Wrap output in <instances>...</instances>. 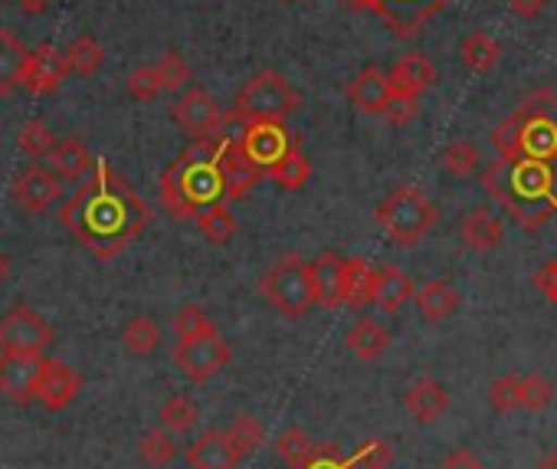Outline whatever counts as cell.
I'll use <instances>...</instances> for the list:
<instances>
[{"label":"cell","instance_id":"6da1fadb","mask_svg":"<svg viewBox=\"0 0 557 469\" xmlns=\"http://www.w3.org/2000/svg\"><path fill=\"white\" fill-rule=\"evenodd\" d=\"M151 217L154 210L109 164V158H99L92 181L83 184L60 207L63 226L99 260H112L128 244H135L141 237V230L151 223Z\"/></svg>","mask_w":557,"mask_h":469},{"label":"cell","instance_id":"7a4b0ae2","mask_svg":"<svg viewBox=\"0 0 557 469\" xmlns=\"http://www.w3.org/2000/svg\"><path fill=\"white\" fill-rule=\"evenodd\" d=\"M482 190L492 194L515 223L537 230L557 213V158H498L482 171Z\"/></svg>","mask_w":557,"mask_h":469},{"label":"cell","instance_id":"3957f363","mask_svg":"<svg viewBox=\"0 0 557 469\" xmlns=\"http://www.w3.org/2000/svg\"><path fill=\"white\" fill-rule=\"evenodd\" d=\"M220 145H223V132L210 138H194V145L184 148L177 161L161 174V203L174 220H190L203 207L226 200Z\"/></svg>","mask_w":557,"mask_h":469},{"label":"cell","instance_id":"277c9868","mask_svg":"<svg viewBox=\"0 0 557 469\" xmlns=\"http://www.w3.org/2000/svg\"><path fill=\"white\" fill-rule=\"evenodd\" d=\"M544 99V92H541ZM541 99L524 102L505 122L495 125L492 141L502 158H557V115L554 109L541 106Z\"/></svg>","mask_w":557,"mask_h":469},{"label":"cell","instance_id":"5b68a950","mask_svg":"<svg viewBox=\"0 0 557 469\" xmlns=\"http://www.w3.org/2000/svg\"><path fill=\"white\" fill-rule=\"evenodd\" d=\"M377 226L391 237V244L397 247H417L426 233L436 226V203L413 184H400L397 190H391L381 207H377Z\"/></svg>","mask_w":557,"mask_h":469},{"label":"cell","instance_id":"8992f818","mask_svg":"<svg viewBox=\"0 0 557 469\" xmlns=\"http://www.w3.org/2000/svg\"><path fill=\"white\" fill-rule=\"evenodd\" d=\"M299 109V92L272 70L256 73L236 96L226 122H252V119H286Z\"/></svg>","mask_w":557,"mask_h":469},{"label":"cell","instance_id":"52a82bcc","mask_svg":"<svg viewBox=\"0 0 557 469\" xmlns=\"http://www.w3.org/2000/svg\"><path fill=\"white\" fill-rule=\"evenodd\" d=\"M259 293L262 299L289 319H302L309 316V309L315 306L312 296V280H309V263L302 257H286L278 260L262 280H259Z\"/></svg>","mask_w":557,"mask_h":469},{"label":"cell","instance_id":"ba28073f","mask_svg":"<svg viewBox=\"0 0 557 469\" xmlns=\"http://www.w3.org/2000/svg\"><path fill=\"white\" fill-rule=\"evenodd\" d=\"M174 365H177V371L187 381L203 384V381H210L216 371H223L230 365V345L220 338L216 329L200 332V335H190V338H177V345H174Z\"/></svg>","mask_w":557,"mask_h":469},{"label":"cell","instance_id":"9c48e42d","mask_svg":"<svg viewBox=\"0 0 557 469\" xmlns=\"http://www.w3.org/2000/svg\"><path fill=\"white\" fill-rule=\"evenodd\" d=\"M345 4L381 17L397 37L410 40L423 30L430 17H436L446 4H453V0H345Z\"/></svg>","mask_w":557,"mask_h":469},{"label":"cell","instance_id":"30bf717a","mask_svg":"<svg viewBox=\"0 0 557 469\" xmlns=\"http://www.w3.org/2000/svg\"><path fill=\"white\" fill-rule=\"evenodd\" d=\"M236 141L243 148V155L265 174L269 164H275L289 148H296L293 132L286 128V119H252L243 122L236 132Z\"/></svg>","mask_w":557,"mask_h":469},{"label":"cell","instance_id":"8fae6325","mask_svg":"<svg viewBox=\"0 0 557 469\" xmlns=\"http://www.w3.org/2000/svg\"><path fill=\"white\" fill-rule=\"evenodd\" d=\"M53 345V329L27 306H14L0 319V351L14 355H44Z\"/></svg>","mask_w":557,"mask_h":469},{"label":"cell","instance_id":"7c38bea8","mask_svg":"<svg viewBox=\"0 0 557 469\" xmlns=\"http://www.w3.org/2000/svg\"><path fill=\"white\" fill-rule=\"evenodd\" d=\"M171 119L177 122V128L190 138H210L220 135L226 125V115L220 112V106L210 99L207 89H187L174 106H171Z\"/></svg>","mask_w":557,"mask_h":469},{"label":"cell","instance_id":"4fadbf2b","mask_svg":"<svg viewBox=\"0 0 557 469\" xmlns=\"http://www.w3.org/2000/svg\"><path fill=\"white\" fill-rule=\"evenodd\" d=\"M47 368L44 355H14L0 351V394L14 404H30L37 400V384Z\"/></svg>","mask_w":557,"mask_h":469},{"label":"cell","instance_id":"5bb4252c","mask_svg":"<svg viewBox=\"0 0 557 469\" xmlns=\"http://www.w3.org/2000/svg\"><path fill=\"white\" fill-rule=\"evenodd\" d=\"M70 76L66 66V53L57 50L53 44H40L37 50L27 53V66L21 76V86L34 96H50L63 86V79Z\"/></svg>","mask_w":557,"mask_h":469},{"label":"cell","instance_id":"9a60e30c","mask_svg":"<svg viewBox=\"0 0 557 469\" xmlns=\"http://www.w3.org/2000/svg\"><path fill=\"white\" fill-rule=\"evenodd\" d=\"M220 171H223V184H226V200L246 197L262 177V171L243 155L236 132H226V128H223V145H220Z\"/></svg>","mask_w":557,"mask_h":469},{"label":"cell","instance_id":"2e32d148","mask_svg":"<svg viewBox=\"0 0 557 469\" xmlns=\"http://www.w3.org/2000/svg\"><path fill=\"white\" fill-rule=\"evenodd\" d=\"M60 197V177L50 168L30 164L14 177V200L30 210V213H44L47 207H53Z\"/></svg>","mask_w":557,"mask_h":469},{"label":"cell","instance_id":"e0dca14e","mask_svg":"<svg viewBox=\"0 0 557 469\" xmlns=\"http://www.w3.org/2000/svg\"><path fill=\"white\" fill-rule=\"evenodd\" d=\"M79 387H83V378L70 365L47 358V368H44L40 384H37V400L47 410H66L79 397Z\"/></svg>","mask_w":557,"mask_h":469},{"label":"cell","instance_id":"ac0fdd59","mask_svg":"<svg viewBox=\"0 0 557 469\" xmlns=\"http://www.w3.org/2000/svg\"><path fill=\"white\" fill-rule=\"evenodd\" d=\"M309 280H312V296L325 309L345 306L342 299V280H345V260L332 250L319 254L315 263H309Z\"/></svg>","mask_w":557,"mask_h":469},{"label":"cell","instance_id":"d6986e66","mask_svg":"<svg viewBox=\"0 0 557 469\" xmlns=\"http://www.w3.org/2000/svg\"><path fill=\"white\" fill-rule=\"evenodd\" d=\"M391 92H394V86H391L387 73H381L377 66H364V70L348 83V99H351L361 112H368V115H381L384 106H387V99H391Z\"/></svg>","mask_w":557,"mask_h":469},{"label":"cell","instance_id":"ffe728a7","mask_svg":"<svg viewBox=\"0 0 557 469\" xmlns=\"http://www.w3.org/2000/svg\"><path fill=\"white\" fill-rule=\"evenodd\" d=\"M187 462L194 469H233L239 462V456H236V449H233V443L226 440L223 430H207L190 443Z\"/></svg>","mask_w":557,"mask_h":469},{"label":"cell","instance_id":"44dd1931","mask_svg":"<svg viewBox=\"0 0 557 469\" xmlns=\"http://www.w3.org/2000/svg\"><path fill=\"white\" fill-rule=\"evenodd\" d=\"M459 233H462V244H466L469 250H479V254L495 250V247L505 240V226H502V220H498L488 207H472V210L462 217Z\"/></svg>","mask_w":557,"mask_h":469},{"label":"cell","instance_id":"7402d4cb","mask_svg":"<svg viewBox=\"0 0 557 469\" xmlns=\"http://www.w3.org/2000/svg\"><path fill=\"white\" fill-rule=\"evenodd\" d=\"M413 283L404 270L397 267H384V270H374V289H371V303L381 309V312H400L410 299H413Z\"/></svg>","mask_w":557,"mask_h":469},{"label":"cell","instance_id":"603a6c76","mask_svg":"<svg viewBox=\"0 0 557 469\" xmlns=\"http://www.w3.org/2000/svg\"><path fill=\"white\" fill-rule=\"evenodd\" d=\"M391 86L397 92H407V96H420L426 92L433 83H436V66L423 57V53H407L394 63V70L387 73Z\"/></svg>","mask_w":557,"mask_h":469},{"label":"cell","instance_id":"cb8c5ba5","mask_svg":"<svg viewBox=\"0 0 557 469\" xmlns=\"http://www.w3.org/2000/svg\"><path fill=\"white\" fill-rule=\"evenodd\" d=\"M404 400H407V410L417 417V423H436L449 410V394L433 378H420L417 384H410Z\"/></svg>","mask_w":557,"mask_h":469},{"label":"cell","instance_id":"d4e9b609","mask_svg":"<svg viewBox=\"0 0 557 469\" xmlns=\"http://www.w3.org/2000/svg\"><path fill=\"white\" fill-rule=\"evenodd\" d=\"M47 161H50V171L57 177H66V181H79L92 168V155L79 138L53 141V148L47 151Z\"/></svg>","mask_w":557,"mask_h":469},{"label":"cell","instance_id":"484cf974","mask_svg":"<svg viewBox=\"0 0 557 469\" xmlns=\"http://www.w3.org/2000/svg\"><path fill=\"white\" fill-rule=\"evenodd\" d=\"M417 309L430 319V322H443L459 309V293L453 289V283L446 280H430L420 289H413Z\"/></svg>","mask_w":557,"mask_h":469},{"label":"cell","instance_id":"4316f807","mask_svg":"<svg viewBox=\"0 0 557 469\" xmlns=\"http://www.w3.org/2000/svg\"><path fill=\"white\" fill-rule=\"evenodd\" d=\"M27 53L30 50L11 30H0V96H11L14 89H21Z\"/></svg>","mask_w":557,"mask_h":469},{"label":"cell","instance_id":"83f0119b","mask_svg":"<svg viewBox=\"0 0 557 469\" xmlns=\"http://www.w3.org/2000/svg\"><path fill=\"white\" fill-rule=\"evenodd\" d=\"M498 60H502L498 40L488 37V34H482V30L469 34V37L462 40V47H459V63H462L469 73H492V70L498 66Z\"/></svg>","mask_w":557,"mask_h":469},{"label":"cell","instance_id":"f1b7e54d","mask_svg":"<svg viewBox=\"0 0 557 469\" xmlns=\"http://www.w3.org/2000/svg\"><path fill=\"white\" fill-rule=\"evenodd\" d=\"M371 289H374V270L368 260L355 257L345 260V280H342V299L351 309H364L371 303Z\"/></svg>","mask_w":557,"mask_h":469},{"label":"cell","instance_id":"f546056e","mask_svg":"<svg viewBox=\"0 0 557 469\" xmlns=\"http://www.w3.org/2000/svg\"><path fill=\"white\" fill-rule=\"evenodd\" d=\"M265 177H272L278 187H286V190H302L309 184V177H312V164H309V158L296 145V148H289L283 158H278L275 164L265 168Z\"/></svg>","mask_w":557,"mask_h":469},{"label":"cell","instance_id":"4dcf8cb0","mask_svg":"<svg viewBox=\"0 0 557 469\" xmlns=\"http://www.w3.org/2000/svg\"><path fill=\"white\" fill-rule=\"evenodd\" d=\"M391 345V332L377 322V319H361L351 332H348V348L364 358V361H374L387 351Z\"/></svg>","mask_w":557,"mask_h":469},{"label":"cell","instance_id":"1f68e13d","mask_svg":"<svg viewBox=\"0 0 557 469\" xmlns=\"http://www.w3.org/2000/svg\"><path fill=\"white\" fill-rule=\"evenodd\" d=\"M197 230H200V237L213 247H226L233 240V233H236V220L233 213L226 210V203H210L203 207L197 217Z\"/></svg>","mask_w":557,"mask_h":469},{"label":"cell","instance_id":"d6a6232c","mask_svg":"<svg viewBox=\"0 0 557 469\" xmlns=\"http://www.w3.org/2000/svg\"><path fill=\"white\" fill-rule=\"evenodd\" d=\"M106 63V50L92 34H79L66 50V66L76 76H96Z\"/></svg>","mask_w":557,"mask_h":469},{"label":"cell","instance_id":"836d02e7","mask_svg":"<svg viewBox=\"0 0 557 469\" xmlns=\"http://www.w3.org/2000/svg\"><path fill=\"white\" fill-rule=\"evenodd\" d=\"M122 345H125V351H128V355H135V358H148V355L161 345V332H158L154 319H148V316H135V319H128V325L122 329Z\"/></svg>","mask_w":557,"mask_h":469},{"label":"cell","instance_id":"e575fe53","mask_svg":"<svg viewBox=\"0 0 557 469\" xmlns=\"http://www.w3.org/2000/svg\"><path fill=\"white\" fill-rule=\"evenodd\" d=\"M223 433L233 443V449H236L239 459H246L249 453H256V446L262 443V423L256 417H246V414L243 417H233L230 427H223Z\"/></svg>","mask_w":557,"mask_h":469},{"label":"cell","instance_id":"d590c367","mask_svg":"<svg viewBox=\"0 0 557 469\" xmlns=\"http://www.w3.org/2000/svg\"><path fill=\"white\" fill-rule=\"evenodd\" d=\"M138 453H141L145 466L161 469V466H171V462H174V456H177V443H174L171 430H161V427H158V430H151V433L141 440Z\"/></svg>","mask_w":557,"mask_h":469},{"label":"cell","instance_id":"8d00e7d4","mask_svg":"<svg viewBox=\"0 0 557 469\" xmlns=\"http://www.w3.org/2000/svg\"><path fill=\"white\" fill-rule=\"evenodd\" d=\"M197 423V404L190 397H168L164 407H161V427L171 430V433H187L190 427Z\"/></svg>","mask_w":557,"mask_h":469},{"label":"cell","instance_id":"74e56055","mask_svg":"<svg viewBox=\"0 0 557 469\" xmlns=\"http://www.w3.org/2000/svg\"><path fill=\"white\" fill-rule=\"evenodd\" d=\"M275 449H278V456L286 459V466H289V469H296V466H299V462H306V456L315 449V440H309L302 427H286V430H283V436L275 440Z\"/></svg>","mask_w":557,"mask_h":469},{"label":"cell","instance_id":"f35d334b","mask_svg":"<svg viewBox=\"0 0 557 469\" xmlns=\"http://www.w3.org/2000/svg\"><path fill=\"white\" fill-rule=\"evenodd\" d=\"M53 132L47 128V122L44 119H30L24 128H21V138H17V145H21V151L27 155V158H47V151L53 148Z\"/></svg>","mask_w":557,"mask_h":469},{"label":"cell","instance_id":"ab89813d","mask_svg":"<svg viewBox=\"0 0 557 469\" xmlns=\"http://www.w3.org/2000/svg\"><path fill=\"white\" fill-rule=\"evenodd\" d=\"M154 70H158V79H161V92H177V89H184L187 86V79H190V66L181 60V53H174V50H168L164 57H161V63H154Z\"/></svg>","mask_w":557,"mask_h":469},{"label":"cell","instance_id":"60d3db41","mask_svg":"<svg viewBox=\"0 0 557 469\" xmlns=\"http://www.w3.org/2000/svg\"><path fill=\"white\" fill-rule=\"evenodd\" d=\"M296 469H358L351 456L338 449V443H315V449Z\"/></svg>","mask_w":557,"mask_h":469},{"label":"cell","instance_id":"b9f144b4","mask_svg":"<svg viewBox=\"0 0 557 469\" xmlns=\"http://www.w3.org/2000/svg\"><path fill=\"white\" fill-rule=\"evenodd\" d=\"M443 168L456 177H466L479 168V148L469 145V141H453L446 151H443Z\"/></svg>","mask_w":557,"mask_h":469},{"label":"cell","instance_id":"7bdbcfd3","mask_svg":"<svg viewBox=\"0 0 557 469\" xmlns=\"http://www.w3.org/2000/svg\"><path fill=\"white\" fill-rule=\"evenodd\" d=\"M554 400V384L541 374L521 378V410H541Z\"/></svg>","mask_w":557,"mask_h":469},{"label":"cell","instance_id":"ee69618b","mask_svg":"<svg viewBox=\"0 0 557 469\" xmlns=\"http://www.w3.org/2000/svg\"><path fill=\"white\" fill-rule=\"evenodd\" d=\"M488 404L502 414H511V410H521V378H498L492 387H488Z\"/></svg>","mask_w":557,"mask_h":469},{"label":"cell","instance_id":"f6af8a7d","mask_svg":"<svg viewBox=\"0 0 557 469\" xmlns=\"http://www.w3.org/2000/svg\"><path fill=\"white\" fill-rule=\"evenodd\" d=\"M128 96L138 99V102H151L161 96V79H158V70L154 66H141L128 76Z\"/></svg>","mask_w":557,"mask_h":469},{"label":"cell","instance_id":"bcb514c9","mask_svg":"<svg viewBox=\"0 0 557 469\" xmlns=\"http://www.w3.org/2000/svg\"><path fill=\"white\" fill-rule=\"evenodd\" d=\"M210 329H213V322L207 319V312H203L197 303L184 306V309L174 316V332H177V338H190V335H200V332H210Z\"/></svg>","mask_w":557,"mask_h":469},{"label":"cell","instance_id":"7dc6e473","mask_svg":"<svg viewBox=\"0 0 557 469\" xmlns=\"http://www.w3.org/2000/svg\"><path fill=\"white\" fill-rule=\"evenodd\" d=\"M351 459H355L358 469H387L391 459H394V453H391V446L384 440H364Z\"/></svg>","mask_w":557,"mask_h":469},{"label":"cell","instance_id":"c3c4849f","mask_svg":"<svg viewBox=\"0 0 557 469\" xmlns=\"http://www.w3.org/2000/svg\"><path fill=\"white\" fill-rule=\"evenodd\" d=\"M417 112H420L417 96H407V92H397V89H394L381 115H384L391 125H407L410 119H417Z\"/></svg>","mask_w":557,"mask_h":469},{"label":"cell","instance_id":"681fc988","mask_svg":"<svg viewBox=\"0 0 557 469\" xmlns=\"http://www.w3.org/2000/svg\"><path fill=\"white\" fill-rule=\"evenodd\" d=\"M443 469H485V466H482V459L469 446H459V449H453L443 459Z\"/></svg>","mask_w":557,"mask_h":469},{"label":"cell","instance_id":"f907efd6","mask_svg":"<svg viewBox=\"0 0 557 469\" xmlns=\"http://www.w3.org/2000/svg\"><path fill=\"white\" fill-rule=\"evenodd\" d=\"M508 8H511V14H515V17H521V21H534V17L547 8V0H508Z\"/></svg>","mask_w":557,"mask_h":469},{"label":"cell","instance_id":"816d5d0a","mask_svg":"<svg viewBox=\"0 0 557 469\" xmlns=\"http://www.w3.org/2000/svg\"><path fill=\"white\" fill-rule=\"evenodd\" d=\"M53 4H57V0H17V8L24 14H47Z\"/></svg>","mask_w":557,"mask_h":469},{"label":"cell","instance_id":"f5cc1de1","mask_svg":"<svg viewBox=\"0 0 557 469\" xmlns=\"http://www.w3.org/2000/svg\"><path fill=\"white\" fill-rule=\"evenodd\" d=\"M537 469H557V449H554L547 459H541V462H537Z\"/></svg>","mask_w":557,"mask_h":469},{"label":"cell","instance_id":"db71d44e","mask_svg":"<svg viewBox=\"0 0 557 469\" xmlns=\"http://www.w3.org/2000/svg\"><path fill=\"white\" fill-rule=\"evenodd\" d=\"M4 280H8V257L0 254V286H4Z\"/></svg>","mask_w":557,"mask_h":469},{"label":"cell","instance_id":"11a10c76","mask_svg":"<svg viewBox=\"0 0 557 469\" xmlns=\"http://www.w3.org/2000/svg\"><path fill=\"white\" fill-rule=\"evenodd\" d=\"M550 109H554V115H557V99H554V102H550Z\"/></svg>","mask_w":557,"mask_h":469},{"label":"cell","instance_id":"9f6ffc18","mask_svg":"<svg viewBox=\"0 0 557 469\" xmlns=\"http://www.w3.org/2000/svg\"><path fill=\"white\" fill-rule=\"evenodd\" d=\"M293 4H299V0H293Z\"/></svg>","mask_w":557,"mask_h":469}]
</instances>
